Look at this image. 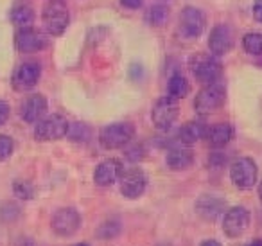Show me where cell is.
<instances>
[{
    "mask_svg": "<svg viewBox=\"0 0 262 246\" xmlns=\"http://www.w3.org/2000/svg\"><path fill=\"white\" fill-rule=\"evenodd\" d=\"M225 101L226 87L221 81L205 85L194 97V110H196V113L200 117H210L225 106Z\"/></svg>",
    "mask_w": 262,
    "mask_h": 246,
    "instance_id": "obj_1",
    "label": "cell"
},
{
    "mask_svg": "<svg viewBox=\"0 0 262 246\" xmlns=\"http://www.w3.org/2000/svg\"><path fill=\"white\" fill-rule=\"evenodd\" d=\"M41 22L45 33L51 36H61L70 24V11L65 0H47L41 11Z\"/></svg>",
    "mask_w": 262,
    "mask_h": 246,
    "instance_id": "obj_2",
    "label": "cell"
},
{
    "mask_svg": "<svg viewBox=\"0 0 262 246\" xmlns=\"http://www.w3.org/2000/svg\"><path fill=\"white\" fill-rule=\"evenodd\" d=\"M189 69L192 72V76L196 77L198 83L210 85V83H217L223 76V65L215 56L212 54H205V52H198L190 58L189 61Z\"/></svg>",
    "mask_w": 262,
    "mask_h": 246,
    "instance_id": "obj_3",
    "label": "cell"
},
{
    "mask_svg": "<svg viewBox=\"0 0 262 246\" xmlns=\"http://www.w3.org/2000/svg\"><path fill=\"white\" fill-rule=\"evenodd\" d=\"M135 137V126L131 122H113L104 126L99 131V144L104 149H120L126 148Z\"/></svg>",
    "mask_w": 262,
    "mask_h": 246,
    "instance_id": "obj_4",
    "label": "cell"
},
{
    "mask_svg": "<svg viewBox=\"0 0 262 246\" xmlns=\"http://www.w3.org/2000/svg\"><path fill=\"white\" fill-rule=\"evenodd\" d=\"M180 115V102L171 95H162L155 101L151 108V120L160 131H169L176 124Z\"/></svg>",
    "mask_w": 262,
    "mask_h": 246,
    "instance_id": "obj_5",
    "label": "cell"
},
{
    "mask_svg": "<svg viewBox=\"0 0 262 246\" xmlns=\"http://www.w3.org/2000/svg\"><path fill=\"white\" fill-rule=\"evenodd\" d=\"M258 176V167L250 156H239L230 166V180L239 191H250L255 187Z\"/></svg>",
    "mask_w": 262,
    "mask_h": 246,
    "instance_id": "obj_6",
    "label": "cell"
},
{
    "mask_svg": "<svg viewBox=\"0 0 262 246\" xmlns=\"http://www.w3.org/2000/svg\"><path fill=\"white\" fill-rule=\"evenodd\" d=\"M205 26H207V20H205L201 9L194 8V6H185L182 9L178 22V34L183 40H198L205 33Z\"/></svg>",
    "mask_w": 262,
    "mask_h": 246,
    "instance_id": "obj_7",
    "label": "cell"
},
{
    "mask_svg": "<svg viewBox=\"0 0 262 246\" xmlns=\"http://www.w3.org/2000/svg\"><path fill=\"white\" fill-rule=\"evenodd\" d=\"M49 36L45 31L36 29V27H22L15 34V47L22 54H36L47 49Z\"/></svg>",
    "mask_w": 262,
    "mask_h": 246,
    "instance_id": "obj_8",
    "label": "cell"
},
{
    "mask_svg": "<svg viewBox=\"0 0 262 246\" xmlns=\"http://www.w3.org/2000/svg\"><path fill=\"white\" fill-rule=\"evenodd\" d=\"M69 120L59 113H52L49 117H43L34 128V138L40 142H52L67 137L69 133Z\"/></svg>",
    "mask_w": 262,
    "mask_h": 246,
    "instance_id": "obj_9",
    "label": "cell"
},
{
    "mask_svg": "<svg viewBox=\"0 0 262 246\" xmlns=\"http://www.w3.org/2000/svg\"><path fill=\"white\" fill-rule=\"evenodd\" d=\"M251 221V214L246 207L235 205L223 214V232L226 237L237 239L248 230Z\"/></svg>",
    "mask_w": 262,
    "mask_h": 246,
    "instance_id": "obj_10",
    "label": "cell"
},
{
    "mask_svg": "<svg viewBox=\"0 0 262 246\" xmlns=\"http://www.w3.org/2000/svg\"><path fill=\"white\" fill-rule=\"evenodd\" d=\"M41 77V65L34 59L20 63L11 76V87L16 92H29L38 85Z\"/></svg>",
    "mask_w": 262,
    "mask_h": 246,
    "instance_id": "obj_11",
    "label": "cell"
},
{
    "mask_svg": "<svg viewBox=\"0 0 262 246\" xmlns=\"http://www.w3.org/2000/svg\"><path fill=\"white\" fill-rule=\"evenodd\" d=\"M147 178L140 167H129L124 169L119 178V189L120 194L127 199H137L146 192Z\"/></svg>",
    "mask_w": 262,
    "mask_h": 246,
    "instance_id": "obj_12",
    "label": "cell"
},
{
    "mask_svg": "<svg viewBox=\"0 0 262 246\" xmlns=\"http://www.w3.org/2000/svg\"><path fill=\"white\" fill-rule=\"evenodd\" d=\"M51 227L54 234L61 235V237H70L74 235L81 227V214L72 207H63V209L56 210L52 216Z\"/></svg>",
    "mask_w": 262,
    "mask_h": 246,
    "instance_id": "obj_13",
    "label": "cell"
},
{
    "mask_svg": "<svg viewBox=\"0 0 262 246\" xmlns=\"http://www.w3.org/2000/svg\"><path fill=\"white\" fill-rule=\"evenodd\" d=\"M233 47V29L228 24H215L208 34V51L215 58L226 56Z\"/></svg>",
    "mask_w": 262,
    "mask_h": 246,
    "instance_id": "obj_14",
    "label": "cell"
},
{
    "mask_svg": "<svg viewBox=\"0 0 262 246\" xmlns=\"http://www.w3.org/2000/svg\"><path fill=\"white\" fill-rule=\"evenodd\" d=\"M235 137V130L230 122H217L212 124V126H207V131H205V144L210 149H223L230 144Z\"/></svg>",
    "mask_w": 262,
    "mask_h": 246,
    "instance_id": "obj_15",
    "label": "cell"
},
{
    "mask_svg": "<svg viewBox=\"0 0 262 246\" xmlns=\"http://www.w3.org/2000/svg\"><path fill=\"white\" fill-rule=\"evenodd\" d=\"M47 97L41 94H33L29 97H26V101H22L20 105V119L24 122H40L47 113Z\"/></svg>",
    "mask_w": 262,
    "mask_h": 246,
    "instance_id": "obj_16",
    "label": "cell"
},
{
    "mask_svg": "<svg viewBox=\"0 0 262 246\" xmlns=\"http://www.w3.org/2000/svg\"><path fill=\"white\" fill-rule=\"evenodd\" d=\"M124 171V166L117 158H106L95 167L94 171V181L99 187H112L115 181H119L120 174Z\"/></svg>",
    "mask_w": 262,
    "mask_h": 246,
    "instance_id": "obj_17",
    "label": "cell"
},
{
    "mask_svg": "<svg viewBox=\"0 0 262 246\" xmlns=\"http://www.w3.org/2000/svg\"><path fill=\"white\" fill-rule=\"evenodd\" d=\"M223 210H225V199H223L221 196L203 194V196H200L196 201V212L201 219L214 221L221 216Z\"/></svg>",
    "mask_w": 262,
    "mask_h": 246,
    "instance_id": "obj_18",
    "label": "cell"
},
{
    "mask_svg": "<svg viewBox=\"0 0 262 246\" xmlns=\"http://www.w3.org/2000/svg\"><path fill=\"white\" fill-rule=\"evenodd\" d=\"M165 163H167L169 169L172 171H185L189 169L194 163V151L192 148L183 144H176L172 146L167 151V156H165Z\"/></svg>",
    "mask_w": 262,
    "mask_h": 246,
    "instance_id": "obj_19",
    "label": "cell"
},
{
    "mask_svg": "<svg viewBox=\"0 0 262 246\" xmlns=\"http://www.w3.org/2000/svg\"><path fill=\"white\" fill-rule=\"evenodd\" d=\"M205 131H207V124H203L201 120H189V122H185L178 130L176 138H178V144L192 148L194 144H198L200 140H203Z\"/></svg>",
    "mask_w": 262,
    "mask_h": 246,
    "instance_id": "obj_20",
    "label": "cell"
},
{
    "mask_svg": "<svg viewBox=\"0 0 262 246\" xmlns=\"http://www.w3.org/2000/svg\"><path fill=\"white\" fill-rule=\"evenodd\" d=\"M190 92V83L183 74L174 72L167 79V95H171L172 99L180 101V99H185Z\"/></svg>",
    "mask_w": 262,
    "mask_h": 246,
    "instance_id": "obj_21",
    "label": "cell"
},
{
    "mask_svg": "<svg viewBox=\"0 0 262 246\" xmlns=\"http://www.w3.org/2000/svg\"><path fill=\"white\" fill-rule=\"evenodd\" d=\"M169 16H171V9L165 2H157L153 4L146 13V22L151 27H164L169 22Z\"/></svg>",
    "mask_w": 262,
    "mask_h": 246,
    "instance_id": "obj_22",
    "label": "cell"
},
{
    "mask_svg": "<svg viewBox=\"0 0 262 246\" xmlns=\"http://www.w3.org/2000/svg\"><path fill=\"white\" fill-rule=\"evenodd\" d=\"M11 22L18 29L22 27H31L34 22V9L29 4H18L11 9Z\"/></svg>",
    "mask_w": 262,
    "mask_h": 246,
    "instance_id": "obj_23",
    "label": "cell"
},
{
    "mask_svg": "<svg viewBox=\"0 0 262 246\" xmlns=\"http://www.w3.org/2000/svg\"><path fill=\"white\" fill-rule=\"evenodd\" d=\"M67 137H69V140H72L74 144H86L92 138V130H90V126L84 122H74L69 126Z\"/></svg>",
    "mask_w": 262,
    "mask_h": 246,
    "instance_id": "obj_24",
    "label": "cell"
},
{
    "mask_svg": "<svg viewBox=\"0 0 262 246\" xmlns=\"http://www.w3.org/2000/svg\"><path fill=\"white\" fill-rule=\"evenodd\" d=\"M243 49L250 56H262V33H246L243 36Z\"/></svg>",
    "mask_w": 262,
    "mask_h": 246,
    "instance_id": "obj_25",
    "label": "cell"
},
{
    "mask_svg": "<svg viewBox=\"0 0 262 246\" xmlns=\"http://www.w3.org/2000/svg\"><path fill=\"white\" fill-rule=\"evenodd\" d=\"M15 151V142L8 135H0V162L8 160Z\"/></svg>",
    "mask_w": 262,
    "mask_h": 246,
    "instance_id": "obj_26",
    "label": "cell"
},
{
    "mask_svg": "<svg viewBox=\"0 0 262 246\" xmlns=\"http://www.w3.org/2000/svg\"><path fill=\"white\" fill-rule=\"evenodd\" d=\"M15 194L20 199H31L34 196V187L26 180H18L15 181Z\"/></svg>",
    "mask_w": 262,
    "mask_h": 246,
    "instance_id": "obj_27",
    "label": "cell"
},
{
    "mask_svg": "<svg viewBox=\"0 0 262 246\" xmlns=\"http://www.w3.org/2000/svg\"><path fill=\"white\" fill-rule=\"evenodd\" d=\"M226 162V156L221 153V149H215L214 153L210 155V160H208V166L214 167V169H221Z\"/></svg>",
    "mask_w": 262,
    "mask_h": 246,
    "instance_id": "obj_28",
    "label": "cell"
},
{
    "mask_svg": "<svg viewBox=\"0 0 262 246\" xmlns=\"http://www.w3.org/2000/svg\"><path fill=\"white\" fill-rule=\"evenodd\" d=\"M142 156H144L142 146H135V148H131L126 151V158L129 160V162H139V160H142Z\"/></svg>",
    "mask_w": 262,
    "mask_h": 246,
    "instance_id": "obj_29",
    "label": "cell"
},
{
    "mask_svg": "<svg viewBox=\"0 0 262 246\" xmlns=\"http://www.w3.org/2000/svg\"><path fill=\"white\" fill-rule=\"evenodd\" d=\"M9 115H11V108H9V105H8V102L0 101V126L8 122Z\"/></svg>",
    "mask_w": 262,
    "mask_h": 246,
    "instance_id": "obj_30",
    "label": "cell"
},
{
    "mask_svg": "<svg viewBox=\"0 0 262 246\" xmlns=\"http://www.w3.org/2000/svg\"><path fill=\"white\" fill-rule=\"evenodd\" d=\"M120 4L129 11H137L144 6V0H120Z\"/></svg>",
    "mask_w": 262,
    "mask_h": 246,
    "instance_id": "obj_31",
    "label": "cell"
},
{
    "mask_svg": "<svg viewBox=\"0 0 262 246\" xmlns=\"http://www.w3.org/2000/svg\"><path fill=\"white\" fill-rule=\"evenodd\" d=\"M251 15H253L255 22L262 24V0H255L253 8H251Z\"/></svg>",
    "mask_w": 262,
    "mask_h": 246,
    "instance_id": "obj_32",
    "label": "cell"
},
{
    "mask_svg": "<svg viewBox=\"0 0 262 246\" xmlns=\"http://www.w3.org/2000/svg\"><path fill=\"white\" fill-rule=\"evenodd\" d=\"M201 246H221V242L215 241V239H207V241L201 242Z\"/></svg>",
    "mask_w": 262,
    "mask_h": 246,
    "instance_id": "obj_33",
    "label": "cell"
},
{
    "mask_svg": "<svg viewBox=\"0 0 262 246\" xmlns=\"http://www.w3.org/2000/svg\"><path fill=\"white\" fill-rule=\"evenodd\" d=\"M246 246H262V239H253V241L248 242Z\"/></svg>",
    "mask_w": 262,
    "mask_h": 246,
    "instance_id": "obj_34",
    "label": "cell"
},
{
    "mask_svg": "<svg viewBox=\"0 0 262 246\" xmlns=\"http://www.w3.org/2000/svg\"><path fill=\"white\" fill-rule=\"evenodd\" d=\"M258 198H260V201H262V181L258 183Z\"/></svg>",
    "mask_w": 262,
    "mask_h": 246,
    "instance_id": "obj_35",
    "label": "cell"
},
{
    "mask_svg": "<svg viewBox=\"0 0 262 246\" xmlns=\"http://www.w3.org/2000/svg\"><path fill=\"white\" fill-rule=\"evenodd\" d=\"M74 246H90L88 242H77V244H74Z\"/></svg>",
    "mask_w": 262,
    "mask_h": 246,
    "instance_id": "obj_36",
    "label": "cell"
},
{
    "mask_svg": "<svg viewBox=\"0 0 262 246\" xmlns=\"http://www.w3.org/2000/svg\"><path fill=\"white\" fill-rule=\"evenodd\" d=\"M162 2H167V0H162Z\"/></svg>",
    "mask_w": 262,
    "mask_h": 246,
    "instance_id": "obj_37",
    "label": "cell"
}]
</instances>
